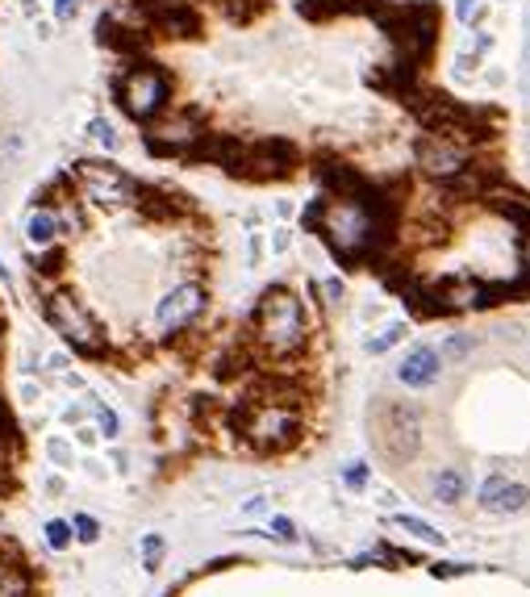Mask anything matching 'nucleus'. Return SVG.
Wrapping results in <instances>:
<instances>
[{
    "mask_svg": "<svg viewBox=\"0 0 530 597\" xmlns=\"http://www.w3.org/2000/svg\"><path fill=\"white\" fill-rule=\"evenodd\" d=\"M76 443H79V447H97V443H100V431L84 422V426H76Z\"/></svg>",
    "mask_w": 530,
    "mask_h": 597,
    "instance_id": "2f4dec72",
    "label": "nucleus"
},
{
    "mask_svg": "<svg viewBox=\"0 0 530 597\" xmlns=\"http://www.w3.org/2000/svg\"><path fill=\"white\" fill-rule=\"evenodd\" d=\"M472 351H476V339H472L468 330H452L447 339H442V347H439L442 363H463Z\"/></svg>",
    "mask_w": 530,
    "mask_h": 597,
    "instance_id": "f3484780",
    "label": "nucleus"
},
{
    "mask_svg": "<svg viewBox=\"0 0 530 597\" xmlns=\"http://www.w3.org/2000/svg\"><path fill=\"white\" fill-rule=\"evenodd\" d=\"M293 251V230L288 225H275L272 230V255H288Z\"/></svg>",
    "mask_w": 530,
    "mask_h": 597,
    "instance_id": "c756f323",
    "label": "nucleus"
},
{
    "mask_svg": "<svg viewBox=\"0 0 530 597\" xmlns=\"http://www.w3.org/2000/svg\"><path fill=\"white\" fill-rule=\"evenodd\" d=\"M118 100L134 121H155L171 100V79L155 63H138L118 79Z\"/></svg>",
    "mask_w": 530,
    "mask_h": 597,
    "instance_id": "423d86ee",
    "label": "nucleus"
},
{
    "mask_svg": "<svg viewBox=\"0 0 530 597\" xmlns=\"http://www.w3.org/2000/svg\"><path fill=\"white\" fill-rule=\"evenodd\" d=\"M201 309H205V288H201L197 280L176 284V288L163 293V301L155 305V330L159 334L188 330V326L201 318Z\"/></svg>",
    "mask_w": 530,
    "mask_h": 597,
    "instance_id": "1a4fd4ad",
    "label": "nucleus"
},
{
    "mask_svg": "<svg viewBox=\"0 0 530 597\" xmlns=\"http://www.w3.org/2000/svg\"><path fill=\"white\" fill-rule=\"evenodd\" d=\"M71 539H76L71 522H63V518H50V522H47V543H50L55 551H68V548H71Z\"/></svg>",
    "mask_w": 530,
    "mask_h": 597,
    "instance_id": "4be33fe9",
    "label": "nucleus"
},
{
    "mask_svg": "<svg viewBox=\"0 0 530 597\" xmlns=\"http://www.w3.org/2000/svg\"><path fill=\"white\" fill-rule=\"evenodd\" d=\"M88 402H92V414H97V431H100V439L113 443V439L121 435V418H118L113 410H109L105 402H97V397H88Z\"/></svg>",
    "mask_w": 530,
    "mask_h": 597,
    "instance_id": "6ab92c4d",
    "label": "nucleus"
},
{
    "mask_svg": "<svg viewBox=\"0 0 530 597\" xmlns=\"http://www.w3.org/2000/svg\"><path fill=\"white\" fill-rule=\"evenodd\" d=\"M42 309H47V322L55 326V330H59L71 347H76V351H84V355H105V334H100L97 318H92L88 309H84V305H79L71 293H47Z\"/></svg>",
    "mask_w": 530,
    "mask_h": 597,
    "instance_id": "6e6552de",
    "label": "nucleus"
},
{
    "mask_svg": "<svg viewBox=\"0 0 530 597\" xmlns=\"http://www.w3.org/2000/svg\"><path fill=\"white\" fill-rule=\"evenodd\" d=\"M272 530H275V539H285V543H296V539H301L296 535V522L285 518V514H275L272 518Z\"/></svg>",
    "mask_w": 530,
    "mask_h": 597,
    "instance_id": "cd10ccee",
    "label": "nucleus"
},
{
    "mask_svg": "<svg viewBox=\"0 0 530 597\" xmlns=\"http://www.w3.org/2000/svg\"><path fill=\"white\" fill-rule=\"evenodd\" d=\"M234 422H238V435L255 451H264V456L296 447V439L305 431L301 402H275L267 393H259L255 402H246Z\"/></svg>",
    "mask_w": 530,
    "mask_h": 597,
    "instance_id": "7ed1b4c3",
    "label": "nucleus"
},
{
    "mask_svg": "<svg viewBox=\"0 0 530 597\" xmlns=\"http://www.w3.org/2000/svg\"><path fill=\"white\" fill-rule=\"evenodd\" d=\"M0 280H5V284H9V267H5V264H0Z\"/></svg>",
    "mask_w": 530,
    "mask_h": 597,
    "instance_id": "c03bdc74",
    "label": "nucleus"
},
{
    "mask_svg": "<svg viewBox=\"0 0 530 597\" xmlns=\"http://www.w3.org/2000/svg\"><path fill=\"white\" fill-rule=\"evenodd\" d=\"M530 506V489L526 485H514V480H505L497 493H493L489 501H484V514H497V518H514V514H522V509Z\"/></svg>",
    "mask_w": 530,
    "mask_h": 597,
    "instance_id": "f8f14e48",
    "label": "nucleus"
},
{
    "mask_svg": "<svg viewBox=\"0 0 530 597\" xmlns=\"http://www.w3.org/2000/svg\"><path fill=\"white\" fill-rule=\"evenodd\" d=\"M309 339V318H305V305L296 301L293 288L285 284H272L255 305V343L264 347L272 360H288L296 355Z\"/></svg>",
    "mask_w": 530,
    "mask_h": 597,
    "instance_id": "f03ea898",
    "label": "nucleus"
},
{
    "mask_svg": "<svg viewBox=\"0 0 530 597\" xmlns=\"http://www.w3.org/2000/svg\"><path fill=\"white\" fill-rule=\"evenodd\" d=\"M343 480H347V489H364L368 485V464H347Z\"/></svg>",
    "mask_w": 530,
    "mask_h": 597,
    "instance_id": "c85d7f7f",
    "label": "nucleus"
},
{
    "mask_svg": "<svg viewBox=\"0 0 530 597\" xmlns=\"http://www.w3.org/2000/svg\"><path fill=\"white\" fill-rule=\"evenodd\" d=\"M372 439L389 464H410L418 451H422V414L410 402H384L376 410L372 422Z\"/></svg>",
    "mask_w": 530,
    "mask_h": 597,
    "instance_id": "39448f33",
    "label": "nucleus"
},
{
    "mask_svg": "<svg viewBox=\"0 0 530 597\" xmlns=\"http://www.w3.org/2000/svg\"><path fill=\"white\" fill-rule=\"evenodd\" d=\"M79 0H55V21H76Z\"/></svg>",
    "mask_w": 530,
    "mask_h": 597,
    "instance_id": "72a5a7b5",
    "label": "nucleus"
},
{
    "mask_svg": "<svg viewBox=\"0 0 530 597\" xmlns=\"http://www.w3.org/2000/svg\"><path fill=\"white\" fill-rule=\"evenodd\" d=\"M405 334H410V326L405 322H389L384 330H376V339H368L364 351L368 355H384V351H393L397 343H405Z\"/></svg>",
    "mask_w": 530,
    "mask_h": 597,
    "instance_id": "a211bd4d",
    "label": "nucleus"
},
{
    "mask_svg": "<svg viewBox=\"0 0 530 597\" xmlns=\"http://www.w3.org/2000/svg\"><path fill=\"white\" fill-rule=\"evenodd\" d=\"M493 47H497V34H493V30H476L468 42H463V50H468V55H476V59H481V55H489Z\"/></svg>",
    "mask_w": 530,
    "mask_h": 597,
    "instance_id": "a878e982",
    "label": "nucleus"
},
{
    "mask_svg": "<svg viewBox=\"0 0 530 597\" xmlns=\"http://www.w3.org/2000/svg\"><path fill=\"white\" fill-rule=\"evenodd\" d=\"M322 293L330 297V305H338V301H343V280H334V276H326V280H322Z\"/></svg>",
    "mask_w": 530,
    "mask_h": 597,
    "instance_id": "c9c22d12",
    "label": "nucleus"
},
{
    "mask_svg": "<svg viewBox=\"0 0 530 597\" xmlns=\"http://www.w3.org/2000/svg\"><path fill=\"white\" fill-rule=\"evenodd\" d=\"M42 363H47V372H55V376H63V372H68V368H71V360H68V355H63V351H50Z\"/></svg>",
    "mask_w": 530,
    "mask_h": 597,
    "instance_id": "473e14b6",
    "label": "nucleus"
},
{
    "mask_svg": "<svg viewBox=\"0 0 530 597\" xmlns=\"http://www.w3.org/2000/svg\"><path fill=\"white\" fill-rule=\"evenodd\" d=\"M30 593H34V581L26 568L0 564V597H30Z\"/></svg>",
    "mask_w": 530,
    "mask_h": 597,
    "instance_id": "dca6fc26",
    "label": "nucleus"
},
{
    "mask_svg": "<svg viewBox=\"0 0 530 597\" xmlns=\"http://www.w3.org/2000/svg\"><path fill=\"white\" fill-rule=\"evenodd\" d=\"M442 368H447V363H442L439 347L413 343L410 351L401 355V363H397V384H405V389H413V393H422V389H431V384H439Z\"/></svg>",
    "mask_w": 530,
    "mask_h": 597,
    "instance_id": "9b49d317",
    "label": "nucleus"
},
{
    "mask_svg": "<svg viewBox=\"0 0 530 597\" xmlns=\"http://www.w3.org/2000/svg\"><path fill=\"white\" fill-rule=\"evenodd\" d=\"M47 493H63V477H47Z\"/></svg>",
    "mask_w": 530,
    "mask_h": 597,
    "instance_id": "37998d69",
    "label": "nucleus"
},
{
    "mask_svg": "<svg viewBox=\"0 0 530 597\" xmlns=\"http://www.w3.org/2000/svg\"><path fill=\"white\" fill-rule=\"evenodd\" d=\"M59 217H55V209H34L30 222H26V238H30V246H38V251H47V246L59 243Z\"/></svg>",
    "mask_w": 530,
    "mask_h": 597,
    "instance_id": "ddd939ff",
    "label": "nucleus"
},
{
    "mask_svg": "<svg viewBox=\"0 0 530 597\" xmlns=\"http://www.w3.org/2000/svg\"><path fill=\"white\" fill-rule=\"evenodd\" d=\"M322 238L343 255V259H372V251L380 246V214H376V201L359 193H343L330 196L326 205H317L314 214Z\"/></svg>",
    "mask_w": 530,
    "mask_h": 597,
    "instance_id": "f257e3e1",
    "label": "nucleus"
},
{
    "mask_svg": "<svg viewBox=\"0 0 530 597\" xmlns=\"http://www.w3.org/2000/svg\"><path fill=\"white\" fill-rule=\"evenodd\" d=\"M275 214H280V217H285V222H288V217L296 214V205H293V201H275Z\"/></svg>",
    "mask_w": 530,
    "mask_h": 597,
    "instance_id": "a19ab883",
    "label": "nucleus"
},
{
    "mask_svg": "<svg viewBox=\"0 0 530 597\" xmlns=\"http://www.w3.org/2000/svg\"><path fill=\"white\" fill-rule=\"evenodd\" d=\"M522 272L530 276V222H526V238H522Z\"/></svg>",
    "mask_w": 530,
    "mask_h": 597,
    "instance_id": "58836bf2",
    "label": "nucleus"
},
{
    "mask_svg": "<svg viewBox=\"0 0 530 597\" xmlns=\"http://www.w3.org/2000/svg\"><path fill=\"white\" fill-rule=\"evenodd\" d=\"M71 180H76L79 196H84V205H97L105 214H121V209L138 205V188L134 176H126L121 167L105 163V159H84V163L71 167Z\"/></svg>",
    "mask_w": 530,
    "mask_h": 597,
    "instance_id": "20e7f679",
    "label": "nucleus"
},
{
    "mask_svg": "<svg viewBox=\"0 0 530 597\" xmlns=\"http://www.w3.org/2000/svg\"><path fill=\"white\" fill-rule=\"evenodd\" d=\"M71 530H76L79 543H97L100 539V522L88 518V514H76V518H71Z\"/></svg>",
    "mask_w": 530,
    "mask_h": 597,
    "instance_id": "393cba45",
    "label": "nucleus"
},
{
    "mask_svg": "<svg viewBox=\"0 0 530 597\" xmlns=\"http://www.w3.org/2000/svg\"><path fill=\"white\" fill-rule=\"evenodd\" d=\"M484 13V0H455V21L460 26H476Z\"/></svg>",
    "mask_w": 530,
    "mask_h": 597,
    "instance_id": "bb28decb",
    "label": "nucleus"
},
{
    "mask_svg": "<svg viewBox=\"0 0 530 597\" xmlns=\"http://www.w3.org/2000/svg\"><path fill=\"white\" fill-rule=\"evenodd\" d=\"M472 163H476V151L468 138L447 134V130H431L418 138V167H422V176L439 180V184L460 180Z\"/></svg>",
    "mask_w": 530,
    "mask_h": 597,
    "instance_id": "0eeeda50",
    "label": "nucleus"
},
{
    "mask_svg": "<svg viewBox=\"0 0 530 597\" xmlns=\"http://www.w3.org/2000/svg\"><path fill=\"white\" fill-rule=\"evenodd\" d=\"M21 402H26V405H34V402H38V397H42V389H38V384H34V381H21Z\"/></svg>",
    "mask_w": 530,
    "mask_h": 597,
    "instance_id": "4c0bfd02",
    "label": "nucleus"
},
{
    "mask_svg": "<svg viewBox=\"0 0 530 597\" xmlns=\"http://www.w3.org/2000/svg\"><path fill=\"white\" fill-rule=\"evenodd\" d=\"M0 167H5V163H0Z\"/></svg>",
    "mask_w": 530,
    "mask_h": 597,
    "instance_id": "a18cd8bd",
    "label": "nucleus"
},
{
    "mask_svg": "<svg viewBox=\"0 0 530 597\" xmlns=\"http://www.w3.org/2000/svg\"><path fill=\"white\" fill-rule=\"evenodd\" d=\"M393 527L410 530L413 539H422V543H431V548H447V535H442L439 527H431V522H426V518H413V514H397V518H393Z\"/></svg>",
    "mask_w": 530,
    "mask_h": 597,
    "instance_id": "2eb2a0df",
    "label": "nucleus"
},
{
    "mask_svg": "<svg viewBox=\"0 0 530 597\" xmlns=\"http://www.w3.org/2000/svg\"><path fill=\"white\" fill-rule=\"evenodd\" d=\"M88 138L97 142V147H105V151H118L121 147V138H118V130H113V121H109V118H92L88 121Z\"/></svg>",
    "mask_w": 530,
    "mask_h": 597,
    "instance_id": "412c9836",
    "label": "nucleus"
},
{
    "mask_svg": "<svg viewBox=\"0 0 530 597\" xmlns=\"http://www.w3.org/2000/svg\"><path fill=\"white\" fill-rule=\"evenodd\" d=\"M84 418H88V405H68V410H63L68 426H84Z\"/></svg>",
    "mask_w": 530,
    "mask_h": 597,
    "instance_id": "e433bc0d",
    "label": "nucleus"
},
{
    "mask_svg": "<svg viewBox=\"0 0 530 597\" xmlns=\"http://www.w3.org/2000/svg\"><path fill=\"white\" fill-rule=\"evenodd\" d=\"M163 551H167L163 535H155V530H151V535H142V568H147V572H155V568H159Z\"/></svg>",
    "mask_w": 530,
    "mask_h": 597,
    "instance_id": "5701e85b",
    "label": "nucleus"
},
{
    "mask_svg": "<svg viewBox=\"0 0 530 597\" xmlns=\"http://www.w3.org/2000/svg\"><path fill=\"white\" fill-rule=\"evenodd\" d=\"M246 264H251V267L264 264V235H251V238H246Z\"/></svg>",
    "mask_w": 530,
    "mask_h": 597,
    "instance_id": "7c9ffc66",
    "label": "nucleus"
},
{
    "mask_svg": "<svg viewBox=\"0 0 530 597\" xmlns=\"http://www.w3.org/2000/svg\"><path fill=\"white\" fill-rule=\"evenodd\" d=\"M501 485H505V477H501V472H489V477H484V485H481V506L501 489Z\"/></svg>",
    "mask_w": 530,
    "mask_h": 597,
    "instance_id": "f704fd0d",
    "label": "nucleus"
},
{
    "mask_svg": "<svg viewBox=\"0 0 530 597\" xmlns=\"http://www.w3.org/2000/svg\"><path fill=\"white\" fill-rule=\"evenodd\" d=\"M47 456L55 468H76V447H71V439H63V435H50L47 439Z\"/></svg>",
    "mask_w": 530,
    "mask_h": 597,
    "instance_id": "aec40b11",
    "label": "nucleus"
},
{
    "mask_svg": "<svg viewBox=\"0 0 530 597\" xmlns=\"http://www.w3.org/2000/svg\"><path fill=\"white\" fill-rule=\"evenodd\" d=\"M243 509H246V514H267V501L264 498H251Z\"/></svg>",
    "mask_w": 530,
    "mask_h": 597,
    "instance_id": "ea45409f",
    "label": "nucleus"
},
{
    "mask_svg": "<svg viewBox=\"0 0 530 597\" xmlns=\"http://www.w3.org/2000/svg\"><path fill=\"white\" fill-rule=\"evenodd\" d=\"M476 68H481V59H476V55H468V50L460 47V55L452 59V76L460 79V84H468V79H476Z\"/></svg>",
    "mask_w": 530,
    "mask_h": 597,
    "instance_id": "b1692460",
    "label": "nucleus"
},
{
    "mask_svg": "<svg viewBox=\"0 0 530 597\" xmlns=\"http://www.w3.org/2000/svg\"><path fill=\"white\" fill-rule=\"evenodd\" d=\"M84 468H88V477H92V480H105V468H100L97 460H88V464H84Z\"/></svg>",
    "mask_w": 530,
    "mask_h": 597,
    "instance_id": "79ce46f5",
    "label": "nucleus"
},
{
    "mask_svg": "<svg viewBox=\"0 0 530 597\" xmlns=\"http://www.w3.org/2000/svg\"><path fill=\"white\" fill-rule=\"evenodd\" d=\"M201 138H205V130H201L197 113H159L155 121H147V142L155 151H163V155H180V151H192L201 147Z\"/></svg>",
    "mask_w": 530,
    "mask_h": 597,
    "instance_id": "9d476101",
    "label": "nucleus"
},
{
    "mask_svg": "<svg viewBox=\"0 0 530 597\" xmlns=\"http://www.w3.org/2000/svg\"><path fill=\"white\" fill-rule=\"evenodd\" d=\"M468 493V472L463 468H439L434 472V501L439 506H455Z\"/></svg>",
    "mask_w": 530,
    "mask_h": 597,
    "instance_id": "4468645a",
    "label": "nucleus"
}]
</instances>
